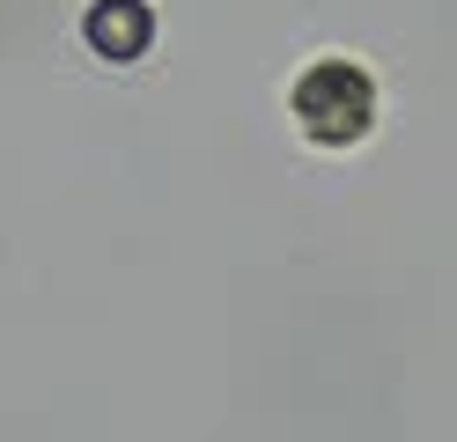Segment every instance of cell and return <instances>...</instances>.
Instances as JSON below:
<instances>
[{
  "label": "cell",
  "mask_w": 457,
  "mask_h": 442,
  "mask_svg": "<svg viewBox=\"0 0 457 442\" xmlns=\"http://www.w3.org/2000/svg\"><path fill=\"white\" fill-rule=\"evenodd\" d=\"M288 118H295V133H303L310 147L339 155V147H361L369 133H377L384 88H377V74H369L361 59L318 52V59H310V67L288 81Z\"/></svg>",
  "instance_id": "obj_1"
},
{
  "label": "cell",
  "mask_w": 457,
  "mask_h": 442,
  "mask_svg": "<svg viewBox=\"0 0 457 442\" xmlns=\"http://www.w3.org/2000/svg\"><path fill=\"white\" fill-rule=\"evenodd\" d=\"M81 38H89L96 59L126 67V59H140L155 45V15H148V0H96V8L81 15Z\"/></svg>",
  "instance_id": "obj_2"
}]
</instances>
